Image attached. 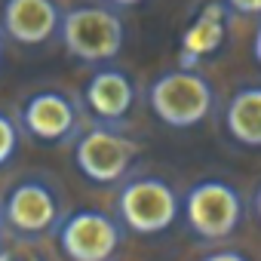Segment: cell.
<instances>
[{
	"mask_svg": "<svg viewBox=\"0 0 261 261\" xmlns=\"http://www.w3.org/2000/svg\"><path fill=\"white\" fill-rule=\"evenodd\" d=\"M139 157V142L114 126H92L74 145V163L92 185H117Z\"/></svg>",
	"mask_w": 261,
	"mask_h": 261,
	"instance_id": "5b68a950",
	"label": "cell"
},
{
	"mask_svg": "<svg viewBox=\"0 0 261 261\" xmlns=\"http://www.w3.org/2000/svg\"><path fill=\"white\" fill-rule=\"evenodd\" d=\"M200 261H249L243 252H237V249H221V252H209V255H203Z\"/></svg>",
	"mask_w": 261,
	"mask_h": 261,
	"instance_id": "9a60e30c",
	"label": "cell"
},
{
	"mask_svg": "<svg viewBox=\"0 0 261 261\" xmlns=\"http://www.w3.org/2000/svg\"><path fill=\"white\" fill-rule=\"evenodd\" d=\"M224 7L240 16H261V0H224Z\"/></svg>",
	"mask_w": 261,
	"mask_h": 261,
	"instance_id": "5bb4252c",
	"label": "cell"
},
{
	"mask_svg": "<svg viewBox=\"0 0 261 261\" xmlns=\"http://www.w3.org/2000/svg\"><path fill=\"white\" fill-rule=\"evenodd\" d=\"M123 227L98 209H80L59 227V246L68 261H111L120 249Z\"/></svg>",
	"mask_w": 261,
	"mask_h": 261,
	"instance_id": "8992f818",
	"label": "cell"
},
{
	"mask_svg": "<svg viewBox=\"0 0 261 261\" xmlns=\"http://www.w3.org/2000/svg\"><path fill=\"white\" fill-rule=\"evenodd\" d=\"M252 56H255V62L261 65V22H258V28H255V37H252Z\"/></svg>",
	"mask_w": 261,
	"mask_h": 261,
	"instance_id": "e0dca14e",
	"label": "cell"
},
{
	"mask_svg": "<svg viewBox=\"0 0 261 261\" xmlns=\"http://www.w3.org/2000/svg\"><path fill=\"white\" fill-rule=\"evenodd\" d=\"M16 148H19V126L7 114H0V166H7L13 160Z\"/></svg>",
	"mask_w": 261,
	"mask_h": 261,
	"instance_id": "4fadbf2b",
	"label": "cell"
},
{
	"mask_svg": "<svg viewBox=\"0 0 261 261\" xmlns=\"http://www.w3.org/2000/svg\"><path fill=\"white\" fill-rule=\"evenodd\" d=\"M255 215H258V221H261V185H258V191H255Z\"/></svg>",
	"mask_w": 261,
	"mask_h": 261,
	"instance_id": "ac0fdd59",
	"label": "cell"
},
{
	"mask_svg": "<svg viewBox=\"0 0 261 261\" xmlns=\"http://www.w3.org/2000/svg\"><path fill=\"white\" fill-rule=\"evenodd\" d=\"M0 59H4V37H0Z\"/></svg>",
	"mask_w": 261,
	"mask_h": 261,
	"instance_id": "ffe728a7",
	"label": "cell"
},
{
	"mask_svg": "<svg viewBox=\"0 0 261 261\" xmlns=\"http://www.w3.org/2000/svg\"><path fill=\"white\" fill-rule=\"evenodd\" d=\"M117 215H120V227L139 237H157L178 221L181 200L169 181L157 175H142L120 188Z\"/></svg>",
	"mask_w": 261,
	"mask_h": 261,
	"instance_id": "7a4b0ae2",
	"label": "cell"
},
{
	"mask_svg": "<svg viewBox=\"0 0 261 261\" xmlns=\"http://www.w3.org/2000/svg\"><path fill=\"white\" fill-rule=\"evenodd\" d=\"M62 13L56 0H4V31L25 46L46 43L59 31Z\"/></svg>",
	"mask_w": 261,
	"mask_h": 261,
	"instance_id": "9c48e42d",
	"label": "cell"
},
{
	"mask_svg": "<svg viewBox=\"0 0 261 261\" xmlns=\"http://www.w3.org/2000/svg\"><path fill=\"white\" fill-rule=\"evenodd\" d=\"M215 105V89L206 74L194 68H172L148 86V108L172 129L200 126Z\"/></svg>",
	"mask_w": 261,
	"mask_h": 261,
	"instance_id": "6da1fadb",
	"label": "cell"
},
{
	"mask_svg": "<svg viewBox=\"0 0 261 261\" xmlns=\"http://www.w3.org/2000/svg\"><path fill=\"white\" fill-rule=\"evenodd\" d=\"M181 215L194 237L215 243V240L230 237L240 227L246 215V203L233 185L221 178H203L188 188L181 200Z\"/></svg>",
	"mask_w": 261,
	"mask_h": 261,
	"instance_id": "277c9868",
	"label": "cell"
},
{
	"mask_svg": "<svg viewBox=\"0 0 261 261\" xmlns=\"http://www.w3.org/2000/svg\"><path fill=\"white\" fill-rule=\"evenodd\" d=\"M224 129L243 148H261V86H240L224 108Z\"/></svg>",
	"mask_w": 261,
	"mask_h": 261,
	"instance_id": "8fae6325",
	"label": "cell"
},
{
	"mask_svg": "<svg viewBox=\"0 0 261 261\" xmlns=\"http://www.w3.org/2000/svg\"><path fill=\"white\" fill-rule=\"evenodd\" d=\"M22 126L40 142H65L77 129V108L65 92H34L22 108Z\"/></svg>",
	"mask_w": 261,
	"mask_h": 261,
	"instance_id": "ba28073f",
	"label": "cell"
},
{
	"mask_svg": "<svg viewBox=\"0 0 261 261\" xmlns=\"http://www.w3.org/2000/svg\"><path fill=\"white\" fill-rule=\"evenodd\" d=\"M59 197L49 185L31 178V181H22L16 185L7 200H4V221L22 233V237H37V233H46L59 224Z\"/></svg>",
	"mask_w": 261,
	"mask_h": 261,
	"instance_id": "52a82bcc",
	"label": "cell"
},
{
	"mask_svg": "<svg viewBox=\"0 0 261 261\" xmlns=\"http://www.w3.org/2000/svg\"><path fill=\"white\" fill-rule=\"evenodd\" d=\"M65 49L89 65H101L120 56L126 28L123 19L108 7H74L59 22Z\"/></svg>",
	"mask_w": 261,
	"mask_h": 261,
	"instance_id": "3957f363",
	"label": "cell"
},
{
	"mask_svg": "<svg viewBox=\"0 0 261 261\" xmlns=\"http://www.w3.org/2000/svg\"><path fill=\"white\" fill-rule=\"evenodd\" d=\"M83 98H86V108L98 120L120 123L129 114L133 101H136V86H133V80H129L126 71H120V68H101V71H95L89 77Z\"/></svg>",
	"mask_w": 261,
	"mask_h": 261,
	"instance_id": "30bf717a",
	"label": "cell"
},
{
	"mask_svg": "<svg viewBox=\"0 0 261 261\" xmlns=\"http://www.w3.org/2000/svg\"><path fill=\"white\" fill-rule=\"evenodd\" d=\"M111 4H114V7H139L142 0H111Z\"/></svg>",
	"mask_w": 261,
	"mask_h": 261,
	"instance_id": "d6986e66",
	"label": "cell"
},
{
	"mask_svg": "<svg viewBox=\"0 0 261 261\" xmlns=\"http://www.w3.org/2000/svg\"><path fill=\"white\" fill-rule=\"evenodd\" d=\"M224 10L227 7H221V4H209L191 22V28L185 31V40H181V62H185V68H191L203 56H212L224 43V28H227Z\"/></svg>",
	"mask_w": 261,
	"mask_h": 261,
	"instance_id": "7c38bea8",
	"label": "cell"
},
{
	"mask_svg": "<svg viewBox=\"0 0 261 261\" xmlns=\"http://www.w3.org/2000/svg\"><path fill=\"white\" fill-rule=\"evenodd\" d=\"M0 261H40V258L28 252H16V249H0Z\"/></svg>",
	"mask_w": 261,
	"mask_h": 261,
	"instance_id": "2e32d148",
	"label": "cell"
}]
</instances>
